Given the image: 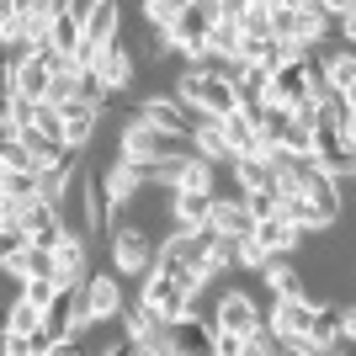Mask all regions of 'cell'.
<instances>
[{
    "mask_svg": "<svg viewBox=\"0 0 356 356\" xmlns=\"http://www.w3.org/2000/svg\"><path fill=\"white\" fill-rule=\"evenodd\" d=\"M192 149H186V138H170V134H160V128H149L144 118H128L118 128V160L122 165H138V170H160V165H170V160H186Z\"/></svg>",
    "mask_w": 356,
    "mask_h": 356,
    "instance_id": "6da1fadb",
    "label": "cell"
},
{
    "mask_svg": "<svg viewBox=\"0 0 356 356\" xmlns=\"http://www.w3.org/2000/svg\"><path fill=\"white\" fill-rule=\"evenodd\" d=\"M213 22H218V0H181L176 22L165 32H154L165 43V54H181V59H192V54H202V43H208Z\"/></svg>",
    "mask_w": 356,
    "mask_h": 356,
    "instance_id": "7a4b0ae2",
    "label": "cell"
},
{
    "mask_svg": "<svg viewBox=\"0 0 356 356\" xmlns=\"http://www.w3.org/2000/svg\"><path fill=\"white\" fill-rule=\"evenodd\" d=\"M213 330H229V335H239V341H255L261 330H266V309L255 303V293H245V287H229V293H218V303H213Z\"/></svg>",
    "mask_w": 356,
    "mask_h": 356,
    "instance_id": "3957f363",
    "label": "cell"
},
{
    "mask_svg": "<svg viewBox=\"0 0 356 356\" xmlns=\"http://www.w3.org/2000/svg\"><path fill=\"white\" fill-rule=\"evenodd\" d=\"M314 293H298V298H271L266 309V335L271 341H309V325H314Z\"/></svg>",
    "mask_w": 356,
    "mask_h": 356,
    "instance_id": "277c9868",
    "label": "cell"
},
{
    "mask_svg": "<svg viewBox=\"0 0 356 356\" xmlns=\"http://www.w3.org/2000/svg\"><path fill=\"white\" fill-rule=\"evenodd\" d=\"M134 118H144L149 128H160V134H170V138H192V134H197V122H202L192 106H181L170 90H154V96H144Z\"/></svg>",
    "mask_w": 356,
    "mask_h": 356,
    "instance_id": "5b68a950",
    "label": "cell"
},
{
    "mask_svg": "<svg viewBox=\"0 0 356 356\" xmlns=\"http://www.w3.org/2000/svg\"><path fill=\"white\" fill-rule=\"evenodd\" d=\"M59 54L54 48H32V59L27 64H16V74H11V96H22V102H32V106H43L48 102V86H54V74H59Z\"/></svg>",
    "mask_w": 356,
    "mask_h": 356,
    "instance_id": "8992f818",
    "label": "cell"
},
{
    "mask_svg": "<svg viewBox=\"0 0 356 356\" xmlns=\"http://www.w3.org/2000/svg\"><path fill=\"white\" fill-rule=\"evenodd\" d=\"M154 239L144 234V229H134V223H118L112 229V271L118 277H144L149 266H154Z\"/></svg>",
    "mask_w": 356,
    "mask_h": 356,
    "instance_id": "52a82bcc",
    "label": "cell"
},
{
    "mask_svg": "<svg viewBox=\"0 0 356 356\" xmlns=\"http://www.w3.org/2000/svg\"><path fill=\"white\" fill-rule=\"evenodd\" d=\"M80 303H86L90 325H112V319L128 309V298H122V277H118V271H90V282L80 287Z\"/></svg>",
    "mask_w": 356,
    "mask_h": 356,
    "instance_id": "ba28073f",
    "label": "cell"
},
{
    "mask_svg": "<svg viewBox=\"0 0 356 356\" xmlns=\"http://www.w3.org/2000/svg\"><path fill=\"white\" fill-rule=\"evenodd\" d=\"M261 102L282 106V112H293V106H309V102H314L309 70H303L298 59H287V64H277V70H266V96H261Z\"/></svg>",
    "mask_w": 356,
    "mask_h": 356,
    "instance_id": "9c48e42d",
    "label": "cell"
},
{
    "mask_svg": "<svg viewBox=\"0 0 356 356\" xmlns=\"http://www.w3.org/2000/svg\"><path fill=\"white\" fill-rule=\"evenodd\" d=\"M86 11H90V0H59V11H54V22H48V48L59 54L64 64L74 59V48H80V22H86Z\"/></svg>",
    "mask_w": 356,
    "mask_h": 356,
    "instance_id": "30bf717a",
    "label": "cell"
},
{
    "mask_svg": "<svg viewBox=\"0 0 356 356\" xmlns=\"http://www.w3.org/2000/svg\"><path fill=\"white\" fill-rule=\"evenodd\" d=\"M22 234H27V245H38V250H54L70 229H64V218L54 213V202L32 197V202H22Z\"/></svg>",
    "mask_w": 356,
    "mask_h": 356,
    "instance_id": "8fae6325",
    "label": "cell"
},
{
    "mask_svg": "<svg viewBox=\"0 0 356 356\" xmlns=\"http://www.w3.org/2000/svg\"><path fill=\"white\" fill-rule=\"evenodd\" d=\"M118 27H122V6H118V0H90L86 22H80V32H86L80 43L102 54V48L112 43V38H118Z\"/></svg>",
    "mask_w": 356,
    "mask_h": 356,
    "instance_id": "7c38bea8",
    "label": "cell"
},
{
    "mask_svg": "<svg viewBox=\"0 0 356 356\" xmlns=\"http://www.w3.org/2000/svg\"><path fill=\"white\" fill-rule=\"evenodd\" d=\"M170 197V229H181V234H197V229H208V208L213 197L208 192H165Z\"/></svg>",
    "mask_w": 356,
    "mask_h": 356,
    "instance_id": "4fadbf2b",
    "label": "cell"
},
{
    "mask_svg": "<svg viewBox=\"0 0 356 356\" xmlns=\"http://www.w3.org/2000/svg\"><path fill=\"white\" fill-rule=\"evenodd\" d=\"M314 118H319V128H330V134L356 138V102L351 96H335V90L314 96Z\"/></svg>",
    "mask_w": 356,
    "mask_h": 356,
    "instance_id": "5bb4252c",
    "label": "cell"
},
{
    "mask_svg": "<svg viewBox=\"0 0 356 356\" xmlns=\"http://www.w3.org/2000/svg\"><path fill=\"white\" fill-rule=\"evenodd\" d=\"M208 229L223 239H250V213H245V202L239 197H213V208H208Z\"/></svg>",
    "mask_w": 356,
    "mask_h": 356,
    "instance_id": "9a60e30c",
    "label": "cell"
},
{
    "mask_svg": "<svg viewBox=\"0 0 356 356\" xmlns=\"http://www.w3.org/2000/svg\"><path fill=\"white\" fill-rule=\"evenodd\" d=\"M59 118H64V149H70V154H80V149L96 138V128H102V112H96V106H80V102L59 106Z\"/></svg>",
    "mask_w": 356,
    "mask_h": 356,
    "instance_id": "2e32d148",
    "label": "cell"
},
{
    "mask_svg": "<svg viewBox=\"0 0 356 356\" xmlns=\"http://www.w3.org/2000/svg\"><path fill=\"white\" fill-rule=\"evenodd\" d=\"M250 239H255L266 255H298V250H303V234H298L287 218H261V223L250 229Z\"/></svg>",
    "mask_w": 356,
    "mask_h": 356,
    "instance_id": "e0dca14e",
    "label": "cell"
},
{
    "mask_svg": "<svg viewBox=\"0 0 356 356\" xmlns=\"http://www.w3.org/2000/svg\"><path fill=\"white\" fill-rule=\"evenodd\" d=\"M261 282L271 287V298H298L303 293V266H298V255H266Z\"/></svg>",
    "mask_w": 356,
    "mask_h": 356,
    "instance_id": "ac0fdd59",
    "label": "cell"
},
{
    "mask_svg": "<svg viewBox=\"0 0 356 356\" xmlns=\"http://www.w3.org/2000/svg\"><path fill=\"white\" fill-rule=\"evenodd\" d=\"M229 176H234V197H250V192H277V176L261 154H245V160H229Z\"/></svg>",
    "mask_w": 356,
    "mask_h": 356,
    "instance_id": "d6986e66",
    "label": "cell"
},
{
    "mask_svg": "<svg viewBox=\"0 0 356 356\" xmlns=\"http://www.w3.org/2000/svg\"><path fill=\"white\" fill-rule=\"evenodd\" d=\"M325 86L335 90V96H351L356 102V54L351 48H335L325 59Z\"/></svg>",
    "mask_w": 356,
    "mask_h": 356,
    "instance_id": "ffe728a7",
    "label": "cell"
},
{
    "mask_svg": "<svg viewBox=\"0 0 356 356\" xmlns=\"http://www.w3.org/2000/svg\"><path fill=\"white\" fill-rule=\"evenodd\" d=\"M218 134H223V144H229V154H234V160H245V154H261V144H255V128H250V118H245V112L223 118V122H218Z\"/></svg>",
    "mask_w": 356,
    "mask_h": 356,
    "instance_id": "44dd1931",
    "label": "cell"
},
{
    "mask_svg": "<svg viewBox=\"0 0 356 356\" xmlns=\"http://www.w3.org/2000/svg\"><path fill=\"white\" fill-rule=\"evenodd\" d=\"M32 197H38L32 170H0V202H32Z\"/></svg>",
    "mask_w": 356,
    "mask_h": 356,
    "instance_id": "7402d4cb",
    "label": "cell"
},
{
    "mask_svg": "<svg viewBox=\"0 0 356 356\" xmlns=\"http://www.w3.org/2000/svg\"><path fill=\"white\" fill-rule=\"evenodd\" d=\"M70 102H80V74L59 64V74H54V86H48V102H43V106H54V112H59V106H70Z\"/></svg>",
    "mask_w": 356,
    "mask_h": 356,
    "instance_id": "603a6c76",
    "label": "cell"
},
{
    "mask_svg": "<svg viewBox=\"0 0 356 356\" xmlns=\"http://www.w3.org/2000/svg\"><path fill=\"white\" fill-rule=\"evenodd\" d=\"M176 11H181V0H144V22H149V32H165L170 22H176Z\"/></svg>",
    "mask_w": 356,
    "mask_h": 356,
    "instance_id": "cb8c5ba5",
    "label": "cell"
},
{
    "mask_svg": "<svg viewBox=\"0 0 356 356\" xmlns=\"http://www.w3.org/2000/svg\"><path fill=\"white\" fill-rule=\"evenodd\" d=\"M22 298H27L32 309L43 314L48 303H54V298H59V282H54V277H32V282H22Z\"/></svg>",
    "mask_w": 356,
    "mask_h": 356,
    "instance_id": "d4e9b609",
    "label": "cell"
},
{
    "mask_svg": "<svg viewBox=\"0 0 356 356\" xmlns=\"http://www.w3.org/2000/svg\"><path fill=\"white\" fill-rule=\"evenodd\" d=\"M32 128L48 138V144H59L64 149V118L54 112V106H38V118H32Z\"/></svg>",
    "mask_w": 356,
    "mask_h": 356,
    "instance_id": "484cf974",
    "label": "cell"
},
{
    "mask_svg": "<svg viewBox=\"0 0 356 356\" xmlns=\"http://www.w3.org/2000/svg\"><path fill=\"white\" fill-rule=\"evenodd\" d=\"M239 202H245L250 223H261V218H277V192H250V197H239Z\"/></svg>",
    "mask_w": 356,
    "mask_h": 356,
    "instance_id": "4316f807",
    "label": "cell"
},
{
    "mask_svg": "<svg viewBox=\"0 0 356 356\" xmlns=\"http://www.w3.org/2000/svg\"><path fill=\"white\" fill-rule=\"evenodd\" d=\"M239 266H245V271H261V266H266V250H261L255 239H239Z\"/></svg>",
    "mask_w": 356,
    "mask_h": 356,
    "instance_id": "83f0119b",
    "label": "cell"
},
{
    "mask_svg": "<svg viewBox=\"0 0 356 356\" xmlns=\"http://www.w3.org/2000/svg\"><path fill=\"white\" fill-rule=\"evenodd\" d=\"M134 351H138V346H128V341H112V346H106L102 356H134Z\"/></svg>",
    "mask_w": 356,
    "mask_h": 356,
    "instance_id": "f1b7e54d",
    "label": "cell"
}]
</instances>
